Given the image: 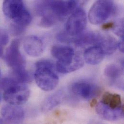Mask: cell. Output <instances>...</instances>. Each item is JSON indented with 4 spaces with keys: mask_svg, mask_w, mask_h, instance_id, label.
Here are the masks:
<instances>
[{
    "mask_svg": "<svg viewBox=\"0 0 124 124\" xmlns=\"http://www.w3.org/2000/svg\"><path fill=\"white\" fill-rule=\"evenodd\" d=\"M34 78L36 84L42 90L50 91L59 84V77L55 73L53 63L48 60H40L35 63Z\"/></svg>",
    "mask_w": 124,
    "mask_h": 124,
    "instance_id": "1",
    "label": "cell"
},
{
    "mask_svg": "<svg viewBox=\"0 0 124 124\" xmlns=\"http://www.w3.org/2000/svg\"><path fill=\"white\" fill-rule=\"evenodd\" d=\"M10 76L15 81L19 83L26 84L31 81V77L26 70L25 66L12 69V73Z\"/></svg>",
    "mask_w": 124,
    "mask_h": 124,
    "instance_id": "15",
    "label": "cell"
},
{
    "mask_svg": "<svg viewBox=\"0 0 124 124\" xmlns=\"http://www.w3.org/2000/svg\"><path fill=\"white\" fill-rule=\"evenodd\" d=\"M96 46H100L104 54H113L118 48V42L113 36L109 35L99 34Z\"/></svg>",
    "mask_w": 124,
    "mask_h": 124,
    "instance_id": "11",
    "label": "cell"
},
{
    "mask_svg": "<svg viewBox=\"0 0 124 124\" xmlns=\"http://www.w3.org/2000/svg\"><path fill=\"white\" fill-rule=\"evenodd\" d=\"M76 5L77 9L82 8V7L86 4L89 0H73Z\"/></svg>",
    "mask_w": 124,
    "mask_h": 124,
    "instance_id": "19",
    "label": "cell"
},
{
    "mask_svg": "<svg viewBox=\"0 0 124 124\" xmlns=\"http://www.w3.org/2000/svg\"><path fill=\"white\" fill-rule=\"evenodd\" d=\"M9 40L7 31L3 29H0V58L3 54V48L8 43Z\"/></svg>",
    "mask_w": 124,
    "mask_h": 124,
    "instance_id": "17",
    "label": "cell"
},
{
    "mask_svg": "<svg viewBox=\"0 0 124 124\" xmlns=\"http://www.w3.org/2000/svg\"><path fill=\"white\" fill-rule=\"evenodd\" d=\"M104 74L106 77L111 80H116L123 74V70L119 65L112 64L107 66L104 70Z\"/></svg>",
    "mask_w": 124,
    "mask_h": 124,
    "instance_id": "16",
    "label": "cell"
},
{
    "mask_svg": "<svg viewBox=\"0 0 124 124\" xmlns=\"http://www.w3.org/2000/svg\"><path fill=\"white\" fill-rule=\"evenodd\" d=\"M101 102L113 109L123 108L121 96L117 94H112L110 92L104 93L102 96Z\"/></svg>",
    "mask_w": 124,
    "mask_h": 124,
    "instance_id": "14",
    "label": "cell"
},
{
    "mask_svg": "<svg viewBox=\"0 0 124 124\" xmlns=\"http://www.w3.org/2000/svg\"><path fill=\"white\" fill-rule=\"evenodd\" d=\"M2 10L4 15L12 21L22 15L27 9L23 0H3Z\"/></svg>",
    "mask_w": 124,
    "mask_h": 124,
    "instance_id": "9",
    "label": "cell"
},
{
    "mask_svg": "<svg viewBox=\"0 0 124 124\" xmlns=\"http://www.w3.org/2000/svg\"><path fill=\"white\" fill-rule=\"evenodd\" d=\"M104 53L101 48L97 46L87 48L84 54V59L87 64L96 65L99 64L103 60Z\"/></svg>",
    "mask_w": 124,
    "mask_h": 124,
    "instance_id": "12",
    "label": "cell"
},
{
    "mask_svg": "<svg viewBox=\"0 0 124 124\" xmlns=\"http://www.w3.org/2000/svg\"><path fill=\"white\" fill-rule=\"evenodd\" d=\"M96 111L98 115L102 118L110 121L119 120L123 117V107L118 109H113L102 102L96 105Z\"/></svg>",
    "mask_w": 124,
    "mask_h": 124,
    "instance_id": "10",
    "label": "cell"
},
{
    "mask_svg": "<svg viewBox=\"0 0 124 124\" xmlns=\"http://www.w3.org/2000/svg\"><path fill=\"white\" fill-rule=\"evenodd\" d=\"M0 73H1V72H0Z\"/></svg>",
    "mask_w": 124,
    "mask_h": 124,
    "instance_id": "24",
    "label": "cell"
},
{
    "mask_svg": "<svg viewBox=\"0 0 124 124\" xmlns=\"http://www.w3.org/2000/svg\"><path fill=\"white\" fill-rule=\"evenodd\" d=\"M113 32L117 36L121 38H124V20L120 19L114 23V26L112 29Z\"/></svg>",
    "mask_w": 124,
    "mask_h": 124,
    "instance_id": "18",
    "label": "cell"
},
{
    "mask_svg": "<svg viewBox=\"0 0 124 124\" xmlns=\"http://www.w3.org/2000/svg\"><path fill=\"white\" fill-rule=\"evenodd\" d=\"M114 25V23L113 22H109L105 23L103 25L102 28L104 30H107L109 29H112Z\"/></svg>",
    "mask_w": 124,
    "mask_h": 124,
    "instance_id": "21",
    "label": "cell"
},
{
    "mask_svg": "<svg viewBox=\"0 0 124 124\" xmlns=\"http://www.w3.org/2000/svg\"><path fill=\"white\" fill-rule=\"evenodd\" d=\"M23 47L28 55L32 57H37L43 53L45 44L42 39L39 37L29 35L24 40Z\"/></svg>",
    "mask_w": 124,
    "mask_h": 124,
    "instance_id": "8",
    "label": "cell"
},
{
    "mask_svg": "<svg viewBox=\"0 0 124 124\" xmlns=\"http://www.w3.org/2000/svg\"><path fill=\"white\" fill-rule=\"evenodd\" d=\"M70 88L75 95L86 100L92 99L97 96L100 89L96 85L85 81L74 82Z\"/></svg>",
    "mask_w": 124,
    "mask_h": 124,
    "instance_id": "5",
    "label": "cell"
},
{
    "mask_svg": "<svg viewBox=\"0 0 124 124\" xmlns=\"http://www.w3.org/2000/svg\"><path fill=\"white\" fill-rule=\"evenodd\" d=\"M3 98L7 103L21 105L29 100L31 91L25 84L15 83L4 90Z\"/></svg>",
    "mask_w": 124,
    "mask_h": 124,
    "instance_id": "3",
    "label": "cell"
},
{
    "mask_svg": "<svg viewBox=\"0 0 124 124\" xmlns=\"http://www.w3.org/2000/svg\"><path fill=\"white\" fill-rule=\"evenodd\" d=\"M0 100H1V96H0Z\"/></svg>",
    "mask_w": 124,
    "mask_h": 124,
    "instance_id": "23",
    "label": "cell"
},
{
    "mask_svg": "<svg viewBox=\"0 0 124 124\" xmlns=\"http://www.w3.org/2000/svg\"><path fill=\"white\" fill-rule=\"evenodd\" d=\"M116 11L113 0H97L91 7L88 18L91 23L98 25L105 22Z\"/></svg>",
    "mask_w": 124,
    "mask_h": 124,
    "instance_id": "2",
    "label": "cell"
},
{
    "mask_svg": "<svg viewBox=\"0 0 124 124\" xmlns=\"http://www.w3.org/2000/svg\"><path fill=\"white\" fill-rule=\"evenodd\" d=\"M65 98V93L62 90H59L46 98L43 102L41 109L44 112H49L60 105Z\"/></svg>",
    "mask_w": 124,
    "mask_h": 124,
    "instance_id": "13",
    "label": "cell"
},
{
    "mask_svg": "<svg viewBox=\"0 0 124 124\" xmlns=\"http://www.w3.org/2000/svg\"><path fill=\"white\" fill-rule=\"evenodd\" d=\"M97 104V100L95 99H92V100H91V101H90V105L91 107H93L95 106H96V105Z\"/></svg>",
    "mask_w": 124,
    "mask_h": 124,
    "instance_id": "22",
    "label": "cell"
},
{
    "mask_svg": "<svg viewBox=\"0 0 124 124\" xmlns=\"http://www.w3.org/2000/svg\"><path fill=\"white\" fill-rule=\"evenodd\" d=\"M118 48L121 52H124V38H121V40L118 42Z\"/></svg>",
    "mask_w": 124,
    "mask_h": 124,
    "instance_id": "20",
    "label": "cell"
},
{
    "mask_svg": "<svg viewBox=\"0 0 124 124\" xmlns=\"http://www.w3.org/2000/svg\"><path fill=\"white\" fill-rule=\"evenodd\" d=\"M0 114L4 122L12 124H20L23 122L25 113L20 105L8 103L2 106Z\"/></svg>",
    "mask_w": 124,
    "mask_h": 124,
    "instance_id": "7",
    "label": "cell"
},
{
    "mask_svg": "<svg viewBox=\"0 0 124 124\" xmlns=\"http://www.w3.org/2000/svg\"><path fill=\"white\" fill-rule=\"evenodd\" d=\"M86 24L87 17L85 11L82 8L77 9L71 13L67 21L66 33L71 37L78 36L83 32Z\"/></svg>",
    "mask_w": 124,
    "mask_h": 124,
    "instance_id": "4",
    "label": "cell"
},
{
    "mask_svg": "<svg viewBox=\"0 0 124 124\" xmlns=\"http://www.w3.org/2000/svg\"><path fill=\"white\" fill-rule=\"evenodd\" d=\"M7 65L12 69L25 66L26 61L19 49V42L18 40L12 41L7 48L4 56Z\"/></svg>",
    "mask_w": 124,
    "mask_h": 124,
    "instance_id": "6",
    "label": "cell"
}]
</instances>
